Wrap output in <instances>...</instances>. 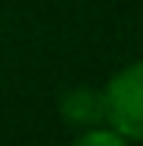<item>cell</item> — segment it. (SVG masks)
I'll list each match as a JSON object with an SVG mask.
<instances>
[{"instance_id": "obj_1", "label": "cell", "mask_w": 143, "mask_h": 146, "mask_svg": "<svg viewBox=\"0 0 143 146\" xmlns=\"http://www.w3.org/2000/svg\"><path fill=\"white\" fill-rule=\"evenodd\" d=\"M106 121L124 140H143V62L121 68L103 90Z\"/></svg>"}, {"instance_id": "obj_2", "label": "cell", "mask_w": 143, "mask_h": 146, "mask_svg": "<svg viewBox=\"0 0 143 146\" xmlns=\"http://www.w3.org/2000/svg\"><path fill=\"white\" fill-rule=\"evenodd\" d=\"M59 109H62V115L69 118L72 124H96V121L106 118V100H103L100 90L81 87V90L65 93L62 103H59Z\"/></svg>"}, {"instance_id": "obj_3", "label": "cell", "mask_w": 143, "mask_h": 146, "mask_svg": "<svg viewBox=\"0 0 143 146\" xmlns=\"http://www.w3.org/2000/svg\"><path fill=\"white\" fill-rule=\"evenodd\" d=\"M81 143H87V146H93V143H106V146H121L124 143V137L118 134V131H90V134H84L81 137Z\"/></svg>"}]
</instances>
